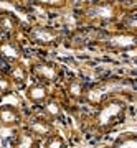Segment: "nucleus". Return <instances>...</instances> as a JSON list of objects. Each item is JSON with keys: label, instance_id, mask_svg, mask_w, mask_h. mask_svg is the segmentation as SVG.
<instances>
[{"label": "nucleus", "instance_id": "f257e3e1", "mask_svg": "<svg viewBox=\"0 0 137 148\" xmlns=\"http://www.w3.org/2000/svg\"><path fill=\"white\" fill-rule=\"evenodd\" d=\"M127 112H129L127 99L109 97L98 107H94L86 119H83V127L94 137H104L126 122Z\"/></svg>", "mask_w": 137, "mask_h": 148}, {"label": "nucleus", "instance_id": "f03ea898", "mask_svg": "<svg viewBox=\"0 0 137 148\" xmlns=\"http://www.w3.org/2000/svg\"><path fill=\"white\" fill-rule=\"evenodd\" d=\"M78 12L81 27H104L116 25L117 20L126 13L122 2L116 0H99V2H81V5L74 7Z\"/></svg>", "mask_w": 137, "mask_h": 148}, {"label": "nucleus", "instance_id": "7ed1b4c3", "mask_svg": "<svg viewBox=\"0 0 137 148\" xmlns=\"http://www.w3.org/2000/svg\"><path fill=\"white\" fill-rule=\"evenodd\" d=\"M20 38L28 45L38 48H56L64 41L66 33L61 27L48 25V23H28L23 27Z\"/></svg>", "mask_w": 137, "mask_h": 148}, {"label": "nucleus", "instance_id": "20e7f679", "mask_svg": "<svg viewBox=\"0 0 137 148\" xmlns=\"http://www.w3.org/2000/svg\"><path fill=\"white\" fill-rule=\"evenodd\" d=\"M94 30H98V36L91 40V43H98L104 51L124 54L134 51L137 46V33L106 30V28H94Z\"/></svg>", "mask_w": 137, "mask_h": 148}, {"label": "nucleus", "instance_id": "39448f33", "mask_svg": "<svg viewBox=\"0 0 137 148\" xmlns=\"http://www.w3.org/2000/svg\"><path fill=\"white\" fill-rule=\"evenodd\" d=\"M28 71H30V77L33 81L46 84L50 87L60 84L66 76L63 66L51 59H37L28 64Z\"/></svg>", "mask_w": 137, "mask_h": 148}, {"label": "nucleus", "instance_id": "423d86ee", "mask_svg": "<svg viewBox=\"0 0 137 148\" xmlns=\"http://www.w3.org/2000/svg\"><path fill=\"white\" fill-rule=\"evenodd\" d=\"M63 82V92L64 97L68 99L69 102L73 104H83V99H84V92L88 89V81L83 79L81 76H76V74H69V76H64Z\"/></svg>", "mask_w": 137, "mask_h": 148}, {"label": "nucleus", "instance_id": "0eeeda50", "mask_svg": "<svg viewBox=\"0 0 137 148\" xmlns=\"http://www.w3.org/2000/svg\"><path fill=\"white\" fill-rule=\"evenodd\" d=\"M0 68L15 89L17 87H26L28 81H30V71H28V64H25V61L0 63Z\"/></svg>", "mask_w": 137, "mask_h": 148}, {"label": "nucleus", "instance_id": "6e6552de", "mask_svg": "<svg viewBox=\"0 0 137 148\" xmlns=\"http://www.w3.org/2000/svg\"><path fill=\"white\" fill-rule=\"evenodd\" d=\"M23 127L32 133V135H35L38 140H42V142L45 140V138H48L50 135H53L55 132H58L56 123L50 122L46 117H43L42 114L30 117V119L23 123Z\"/></svg>", "mask_w": 137, "mask_h": 148}, {"label": "nucleus", "instance_id": "1a4fd4ad", "mask_svg": "<svg viewBox=\"0 0 137 148\" xmlns=\"http://www.w3.org/2000/svg\"><path fill=\"white\" fill-rule=\"evenodd\" d=\"M23 58H25V48L21 38H5L0 43V63L23 61Z\"/></svg>", "mask_w": 137, "mask_h": 148}, {"label": "nucleus", "instance_id": "9d476101", "mask_svg": "<svg viewBox=\"0 0 137 148\" xmlns=\"http://www.w3.org/2000/svg\"><path fill=\"white\" fill-rule=\"evenodd\" d=\"M25 123L23 112L13 104H0V128L17 130Z\"/></svg>", "mask_w": 137, "mask_h": 148}, {"label": "nucleus", "instance_id": "9b49d317", "mask_svg": "<svg viewBox=\"0 0 137 148\" xmlns=\"http://www.w3.org/2000/svg\"><path fill=\"white\" fill-rule=\"evenodd\" d=\"M51 94H53V89L50 86L33 81L30 84H26L23 97H25V101L28 102V104H32V106H35V107H42L43 104L48 101V97Z\"/></svg>", "mask_w": 137, "mask_h": 148}, {"label": "nucleus", "instance_id": "f8f14e48", "mask_svg": "<svg viewBox=\"0 0 137 148\" xmlns=\"http://www.w3.org/2000/svg\"><path fill=\"white\" fill-rule=\"evenodd\" d=\"M40 110H42V115L46 117L48 120L53 122V123H56V122H64V117H66L64 102L55 94H51L48 97V101L40 107Z\"/></svg>", "mask_w": 137, "mask_h": 148}, {"label": "nucleus", "instance_id": "ddd939ff", "mask_svg": "<svg viewBox=\"0 0 137 148\" xmlns=\"http://www.w3.org/2000/svg\"><path fill=\"white\" fill-rule=\"evenodd\" d=\"M28 25L21 20L18 15L12 12H0V28L5 33L7 38H20V33L23 27Z\"/></svg>", "mask_w": 137, "mask_h": 148}, {"label": "nucleus", "instance_id": "4468645a", "mask_svg": "<svg viewBox=\"0 0 137 148\" xmlns=\"http://www.w3.org/2000/svg\"><path fill=\"white\" fill-rule=\"evenodd\" d=\"M13 132L15 133L10 138V148H42V140L32 135L23 125Z\"/></svg>", "mask_w": 137, "mask_h": 148}, {"label": "nucleus", "instance_id": "2eb2a0df", "mask_svg": "<svg viewBox=\"0 0 137 148\" xmlns=\"http://www.w3.org/2000/svg\"><path fill=\"white\" fill-rule=\"evenodd\" d=\"M102 148H137V133L136 132H124L117 135L109 145Z\"/></svg>", "mask_w": 137, "mask_h": 148}, {"label": "nucleus", "instance_id": "dca6fc26", "mask_svg": "<svg viewBox=\"0 0 137 148\" xmlns=\"http://www.w3.org/2000/svg\"><path fill=\"white\" fill-rule=\"evenodd\" d=\"M112 28H114V30H119V32L136 33L137 32V13H136V10L122 13V16L117 20V23Z\"/></svg>", "mask_w": 137, "mask_h": 148}, {"label": "nucleus", "instance_id": "f3484780", "mask_svg": "<svg viewBox=\"0 0 137 148\" xmlns=\"http://www.w3.org/2000/svg\"><path fill=\"white\" fill-rule=\"evenodd\" d=\"M69 3L68 0H33L28 2V5L32 8H42V10H63L68 8Z\"/></svg>", "mask_w": 137, "mask_h": 148}, {"label": "nucleus", "instance_id": "a211bd4d", "mask_svg": "<svg viewBox=\"0 0 137 148\" xmlns=\"http://www.w3.org/2000/svg\"><path fill=\"white\" fill-rule=\"evenodd\" d=\"M42 148H69L68 140L61 135L60 132H55L48 138L42 142Z\"/></svg>", "mask_w": 137, "mask_h": 148}, {"label": "nucleus", "instance_id": "6ab92c4d", "mask_svg": "<svg viewBox=\"0 0 137 148\" xmlns=\"http://www.w3.org/2000/svg\"><path fill=\"white\" fill-rule=\"evenodd\" d=\"M13 92H15V87L12 86V82L8 81V77L3 74V71L0 68V97H7Z\"/></svg>", "mask_w": 137, "mask_h": 148}, {"label": "nucleus", "instance_id": "aec40b11", "mask_svg": "<svg viewBox=\"0 0 137 148\" xmlns=\"http://www.w3.org/2000/svg\"><path fill=\"white\" fill-rule=\"evenodd\" d=\"M5 33H3V32H2V28H0V43H2V41H3V40H5Z\"/></svg>", "mask_w": 137, "mask_h": 148}, {"label": "nucleus", "instance_id": "412c9836", "mask_svg": "<svg viewBox=\"0 0 137 148\" xmlns=\"http://www.w3.org/2000/svg\"><path fill=\"white\" fill-rule=\"evenodd\" d=\"M0 148H2V147H0Z\"/></svg>", "mask_w": 137, "mask_h": 148}]
</instances>
